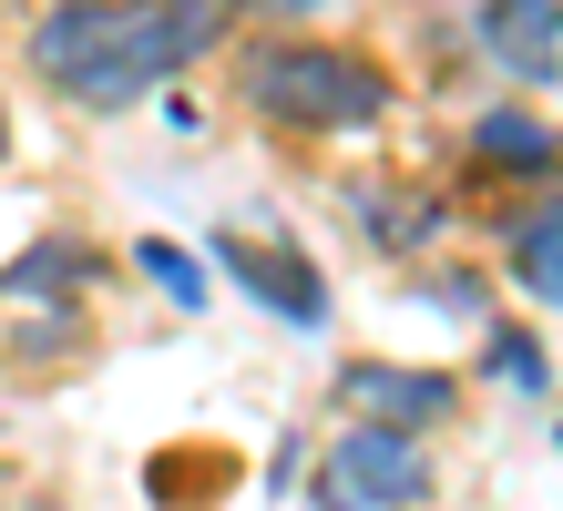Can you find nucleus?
<instances>
[{
  "instance_id": "nucleus-12",
  "label": "nucleus",
  "mask_w": 563,
  "mask_h": 511,
  "mask_svg": "<svg viewBox=\"0 0 563 511\" xmlns=\"http://www.w3.org/2000/svg\"><path fill=\"white\" fill-rule=\"evenodd\" d=\"M134 266L164 287V307H185V318L206 307V256H195V246H175V235H144V246H134Z\"/></svg>"
},
{
  "instance_id": "nucleus-11",
  "label": "nucleus",
  "mask_w": 563,
  "mask_h": 511,
  "mask_svg": "<svg viewBox=\"0 0 563 511\" xmlns=\"http://www.w3.org/2000/svg\"><path fill=\"white\" fill-rule=\"evenodd\" d=\"M482 368H492L503 389H522V399H543V389H553V358H543V337H533V327H492V337H482Z\"/></svg>"
},
{
  "instance_id": "nucleus-1",
  "label": "nucleus",
  "mask_w": 563,
  "mask_h": 511,
  "mask_svg": "<svg viewBox=\"0 0 563 511\" xmlns=\"http://www.w3.org/2000/svg\"><path fill=\"white\" fill-rule=\"evenodd\" d=\"M236 11L246 0H52L31 21V73L73 113H123L236 42Z\"/></svg>"
},
{
  "instance_id": "nucleus-7",
  "label": "nucleus",
  "mask_w": 563,
  "mask_h": 511,
  "mask_svg": "<svg viewBox=\"0 0 563 511\" xmlns=\"http://www.w3.org/2000/svg\"><path fill=\"white\" fill-rule=\"evenodd\" d=\"M349 215H358V235H369L379 256H430L451 235V204L441 195H420V185H379V175H358L349 185Z\"/></svg>"
},
{
  "instance_id": "nucleus-6",
  "label": "nucleus",
  "mask_w": 563,
  "mask_h": 511,
  "mask_svg": "<svg viewBox=\"0 0 563 511\" xmlns=\"http://www.w3.org/2000/svg\"><path fill=\"white\" fill-rule=\"evenodd\" d=\"M92 287H103V246H92V235H31V246L0 266V297L11 307H82Z\"/></svg>"
},
{
  "instance_id": "nucleus-13",
  "label": "nucleus",
  "mask_w": 563,
  "mask_h": 511,
  "mask_svg": "<svg viewBox=\"0 0 563 511\" xmlns=\"http://www.w3.org/2000/svg\"><path fill=\"white\" fill-rule=\"evenodd\" d=\"M256 11H277V21H308V11H328V0H256Z\"/></svg>"
},
{
  "instance_id": "nucleus-3",
  "label": "nucleus",
  "mask_w": 563,
  "mask_h": 511,
  "mask_svg": "<svg viewBox=\"0 0 563 511\" xmlns=\"http://www.w3.org/2000/svg\"><path fill=\"white\" fill-rule=\"evenodd\" d=\"M430 501V460H420V430H389V420H339L318 460V511H420Z\"/></svg>"
},
{
  "instance_id": "nucleus-9",
  "label": "nucleus",
  "mask_w": 563,
  "mask_h": 511,
  "mask_svg": "<svg viewBox=\"0 0 563 511\" xmlns=\"http://www.w3.org/2000/svg\"><path fill=\"white\" fill-rule=\"evenodd\" d=\"M472 164L482 175H522V185H553L563 175V133L533 113V102H492L472 123Z\"/></svg>"
},
{
  "instance_id": "nucleus-8",
  "label": "nucleus",
  "mask_w": 563,
  "mask_h": 511,
  "mask_svg": "<svg viewBox=\"0 0 563 511\" xmlns=\"http://www.w3.org/2000/svg\"><path fill=\"white\" fill-rule=\"evenodd\" d=\"M482 52L512 82H553L563 73V0H482Z\"/></svg>"
},
{
  "instance_id": "nucleus-2",
  "label": "nucleus",
  "mask_w": 563,
  "mask_h": 511,
  "mask_svg": "<svg viewBox=\"0 0 563 511\" xmlns=\"http://www.w3.org/2000/svg\"><path fill=\"white\" fill-rule=\"evenodd\" d=\"M236 92H246L256 123L308 133V144L369 133V123H389V102H400V82H389L369 52H349V42H256L236 62Z\"/></svg>"
},
{
  "instance_id": "nucleus-14",
  "label": "nucleus",
  "mask_w": 563,
  "mask_h": 511,
  "mask_svg": "<svg viewBox=\"0 0 563 511\" xmlns=\"http://www.w3.org/2000/svg\"><path fill=\"white\" fill-rule=\"evenodd\" d=\"M0 154H11V113H0Z\"/></svg>"
},
{
  "instance_id": "nucleus-10",
  "label": "nucleus",
  "mask_w": 563,
  "mask_h": 511,
  "mask_svg": "<svg viewBox=\"0 0 563 511\" xmlns=\"http://www.w3.org/2000/svg\"><path fill=\"white\" fill-rule=\"evenodd\" d=\"M503 266H512V277L533 287L543 307H563V175H553V185H543V195L512 215V235H503Z\"/></svg>"
},
{
  "instance_id": "nucleus-4",
  "label": "nucleus",
  "mask_w": 563,
  "mask_h": 511,
  "mask_svg": "<svg viewBox=\"0 0 563 511\" xmlns=\"http://www.w3.org/2000/svg\"><path fill=\"white\" fill-rule=\"evenodd\" d=\"M206 266H225V277H236L256 307H277L287 327H328V277L287 246V235H246V225H225L216 246H206Z\"/></svg>"
},
{
  "instance_id": "nucleus-5",
  "label": "nucleus",
  "mask_w": 563,
  "mask_h": 511,
  "mask_svg": "<svg viewBox=\"0 0 563 511\" xmlns=\"http://www.w3.org/2000/svg\"><path fill=\"white\" fill-rule=\"evenodd\" d=\"M339 409H349V420H389V430H430V420L461 409V379L400 368V358H349L339 368Z\"/></svg>"
},
{
  "instance_id": "nucleus-15",
  "label": "nucleus",
  "mask_w": 563,
  "mask_h": 511,
  "mask_svg": "<svg viewBox=\"0 0 563 511\" xmlns=\"http://www.w3.org/2000/svg\"><path fill=\"white\" fill-rule=\"evenodd\" d=\"M21 511H52V501H21Z\"/></svg>"
}]
</instances>
